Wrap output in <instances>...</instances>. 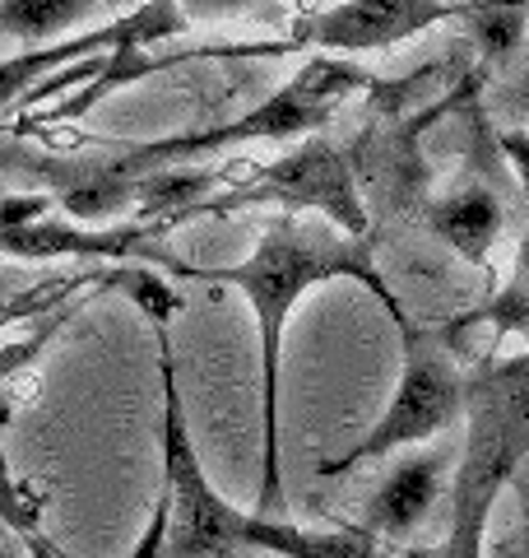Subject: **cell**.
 I'll return each instance as SVG.
<instances>
[{
	"label": "cell",
	"instance_id": "cell-1",
	"mask_svg": "<svg viewBox=\"0 0 529 558\" xmlns=\"http://www.w3.org/2000/svg\"><path fill=\"white\" fill-rule=\"evenodd\" d=\"M158 266L182 279H205V284L237 289L251 303V317L260 330V517H274L284 508V461H279V381H284V330L293 307L307 299L316 284L330 279H358L372 299L391 312V322L404 330L414 317L391 293L377 266L372 238H348L325 219H297L279 215L264 223L251 256L237 266H186L176 256H158Z\"/></svg>",
	"mask_w": 529,
	"mask_h": 558
},
{
	"label": "cell",
	"instance_id": "cell-2",
	"mask_svg": "<svg viewBox=\"0 0 529 558\" xmlns=\"http://www.w3.org/2000/svg\"><path fill=\"white\" fill-rule=\"evenodd\" d=\"M158 336V377H163V418H158V502L131 558H381L377 539L362 531H307L279 517L233 508L205 475L200 447L190 438L186 400L176 387L172 330L149 322Z\"/></svg>",
	"mask_w": 529,
	"mask_h": 558
},
{
	"label": "cell",
	"instance_id": "cell-3",
	"mask_svg": "<svg viewBox=\"0 0 529 558\" xmlns=\"http://www.w3.org/2000/svg\"><path fill=\"white\" fill-rule=\"evenodd\" d=\"M465 457L451 470V531L436 558H483L502 488L529 457V354L497 359L465 381Z\"/></svg>",
	"mask_w": 529,
	"mask_h": 558
},
{
	"label": "cell",
	"instance_id": "cell-4",
	"mask_svg": "<svg viewBox=\"0 0 529 558\" xmlns=\"http://www.w3.org/2000/svg\"><path fill=\"white\" fill-rule=\"evenodd\" d=\"M362 89H385V84L344 57H311V61H303V70H297L284 89H274L264 102H256L251 112L223 121V126H209V131H182V135L131 145V149H121V159L102 163L98 172L102 178L135 182V178H153V172H176L182 163L200 159V154L251 145V140H303L311 131H321L325 121L340 112V102Z\"/></svg>",
	"mask_w": 529,
	"mask_h": 558
},
{
	"label": "cell",
	"instance_id": "cell-5",
	"mask_svg": "<svg viewBox=\"0 0 529 558\" xmlns=\"http://www.w3.org/2000/svg\"><path fill=\"white\" fill-rule=\"evenodd\" d=\"M399 340H404V368H399L391 405L381 410V418L344 451V457L316 465L321 480H340V475H348V470L385 461L404 447L432 442L465 414V381L469 377L455 368L451 340L432 326H418V322L404 326Z\"/></svg>",
	"mask_w": 529,
	"mask_h": 558
},
{
	"label": "cell",
	"instance_id": "cell-6",
	"mask_svg": "<svg viewBox=\"0 0 529 558\" xmlns=\"http://www.w3.org/2000/svg\"><path fill=\"white\" fill-rule=\"evenodd\" d=\"M242 205H284L288 215L316 209L325 223H334V229L348 238H367V229H372L348 159L334 145H325V140H307V145H297L284 159L260 163L251 178L237 182L233 191L209 196L196 215H233Z\"/></svg>",
	"mask_w": 529,
	"mask_h": 558
},
{
	"label": "cell",
	"instance_id": "cell-7",
	"mask_svg": "<svg viewBox=\"0 0 529 558\" xmlns=\"http://www.w3.org/2000/svg\"><path fill=\"white\" fill-rule=\"evenodd\" d=\"M446 20H465V5L446 0H344V5L303 10L288 33V51H381Z\"/></svg>",
	"mask_w": 529,
	"mask_h": 558
},
{
	"label": "cell",
	"instance_id": "cell-8",
	"mask_svg": "<svg viewBox=\"0 0 529 558\" xmlns=\"http://www.w3.org/2000/svg\"><path fill=\"white\" fill-rule=\"evenodd\" d=\"M190 20L182 5H135L121 20H108L102 28L75 33L65 43L51 47H33L24 57H5L0 61V112L14 108L33 84H47L51 75H61L65 65H79V57H108V51H149L153 43L176 38Z\"/></svg>",
	"mask_w": 529,
	"mask_h": 558
},
{
	"label": "cell",
	"instance_id": "cell-9",
	"mask_svg": "<svg viewBox=\"0 0 529 558\" xmlns=\"http://www.w3.org/2000/svg\"><path fill=\"white\" fill-rule=\"evenodd\" d=\"M451 475V451H418V457L399 461L385 484L367 502L362 535L372 539H409L422 521H428L432 502L441 498V484Z\"/></svg>",
	"mask_w": 529,
	"mask_h": 558
},
{
	"label": "cell",
	"instance_id": "cell-10",
	"mask_svg": "<svg viewBox=\"0 0 529 558\" xmlns=\"http://www.w3.org/2000/svg\"><path fill=\"white\" fill-rule=\"evenodd\" d=\"M432 233L446 238L465 260L483 266L492 242H497V233H502V205L483 182H473V186L455 191L451 201H441L432 209Z\"/></svg>",
	"mask_w": 529,
	"mask_h": 558
},
{
	"label": "cell",
	"instance_id": "cell-11",
	"mask_svg": "<svg viewBox=\"0 0 529 558\" xmlns=\"http://www.w3.org/2000/svg\"><path fill=\"white\" fill-rule=\"evenodd\" d=\"M94 0H0V33L33 47H47V38H65L70 28L88 24Z\"/></svg>",
	"mask_w": 529,
	"mask_h": 558
},
{
	"label": "cell",
	"instance_id": "cell-12",
	"mask_svg": "<svg viewBox=\"0 0 529 558\" xmlns=\"http://www.w3.org/2000/svg\"><path fill=\"white\" fill-rule=\"evenodd\" d=\"M465 24L473 33V43H479L483 61L497 65V61H506L510 51L520 47L529 10L525 5H465Z\"/></svg>",
	"mask_w": 529,
	"mask_h": 558
},
{
	"label": "cell",
	"instance_id": "cell-13",
	"mask_svg": "<svg viewBox=\"0 0 529 558\" xmlns=\"http://www.w3.org/2000/svg\"><path fill=\"white\" fill-rule=\"evenodd\" d=\"M79 284H84V275H70V279H61V284H38V289L20 293V299H5L0 303V330H5L10 322H24V317H47L51 303H57L61 293L79 289Z\"/></svg>",
	"mask_w": 529,
	"mask_h": 558
},
{
	"label": "cell",
	"instance_id": "cell-14",
	"mask_svg": "<svg viewBox=\"0 0 529 558\" xmlns=\"http://www.w3.org/2000/svg\"><path fill=\"white\" fill-rule=\"evenodd\" d=\"M502 145H506V154H510V163L520 168V182L529 186V135H525V131H506Z\"/></svg>",
	"mask_w": 529,
	"mask_h": 558
},
{
	"label": "cell",
	"instance_id": "cell-15",
	"mask_svg": "<svg viewBox=\"0 0 529 558\" xmlns=\"http://www.w3.org/2000/svg\"><path fill=\"white\" fill-rule=\"evenodd\" d=\"M516 108H520V112H529V70H525L520 84H516Z\"/></svg>",
	"mask_w": 529,
	"mask_h": 558
},
{
	"label": "cell",
	"instance_id": "cell-16",
	"mask_svg": "<svg viewBox=\"0 0 529 558\" xmlns=\"http://www.w3.org/2000/svg\"><path fill=\"white\" fill-rule=\"evenodd\" d=\"M0 558H28V554H24L20 545H10V539H5V535H0Z\"/></svg>",
	"mask_w": 529,
	"mask_h": 558
},
{
	"label": "cell",
	"instance_id": "cell-17",
	"mask_svg": "<svg viewBox=\"0 0 529 558\" xmlns=\"http://www.w3.org/2000/svg\"><path fill=\"white\" fill-rule=\"evenodd\" d=\"M0 531H5V526H0Z\"/></svg>",
	"mask_w": 529,
	"mask_h": 558
}]
</instances>
